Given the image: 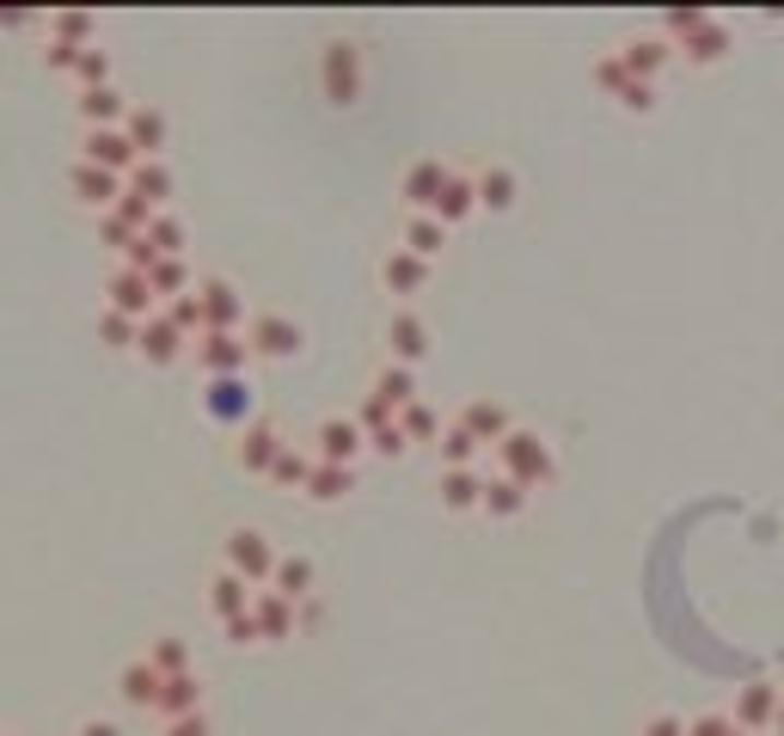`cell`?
I'll return each instance as SVG.
<instances>
[{"label":"cell","instance_id":"e0dca14e","mask_svg":"<svg viewBox=\"0 0 784 736\" xmlns=\"http://www.w3.org/2000/svg\"><path fill=\"white\" fill-rule=\"evenodd\" d=\"M197 675H166V681H160V700H154V712L160 719H190V712H197Z\"/></svg>","mask_w":784,"mask_h":736},{"label":"cell","instance_id":"f907efd6","mask_svg":"<svg viewBox=\"0 0 784 736\" xmlns=\"http://www.w3.org/2000/svg\"><path fill=\"white\" fill-rule=\"evenodd\" d=\"M644 736H680V724H675V719H650Z\"/></svg>","mask_w":784,"mask_h":736},{"label":"cell","instance_id":"f546056e","mask_svg":"<svg viewBox=\"0 0 784 736\" xmlns=\"http://www.w3.org/2000/svg\"><path fill=\"white\" fill-rule=\"evenodd\" d=\"M160 681H166V675H160L148 657L129 663V669H124V700H129V705H154V700H160Z\"/></svg>","mask_w":784,"mask_h":736},{"label":"cell","instance_id":"4fadbf2b","mask_svg":"<svg viewBox=\"0 0 784 736\" xmlns=\"http://www.w3.org/2000/svg\"><path fill=\"white\" fill-rule=\"evenodd\" d=\"M124 185L129 178H117V173H98V166H86V160H74V197L80 203H93V209H117V197H124Z\"/></svg>","mask_w":784,"mask_h":736},{"label":"cell","instance_id":"7c38bea8","mask_svg":"<svg viewBox=\"0 0 784 736\" xmlns=\"http://www.w3.org/2000/svg\"><path fill=\"white\" fill-rule=\"evenodd\" d=\"M80 124L86 129H124L129 124V98L117 86H93V93H80Z\"/></svg>","mask_w":784,"mask_h":736},{"label":"cell","instance_id":"8d00e7d4","mask_svg":"<svg viewBox=\"0 0 784 736\" xmlns=\"http://www.w3.org/2000/svg\"><path fill=\"white\" fill-rule=\"evenodd\" d=\"M166 319L185 338H209V319H202V295H178V301H166Z\"/></svg>","mask_w":784,"mask_h":736},{"label":"cell","instance_id":"816d5d0a","mask_svg":"<svg viewBox=\"0 0 784 736\" xmlns=\"http://www.w3.org/2000/svg\"><path fill=\"white\" fill-rule=\"evenodd\" d=\"M687 736H723V719H699V724H692Z\"/></svg>","mask_w":784,"mask_h":736},{"label":"cell","instance_id":"9c48e42d","mask_svg":"<svg viewBox=\"0 0 784 736\" xmlns=\"http://www.w3.org/2000/svg\"><path fill=\"white\" fill-rule=\"evenodd\" d=\"M447 178H454V173H447L442 160H417L411 173H405V203H411L417 215H430V209H435V197L447 190Z\"/></svg>","mask_w":784,"mask_h":736},{"label":"cell","instance_id":"5bb4252c","mask_svg":"<svg viewBox=\"0 0 784 736\" xmlns=\"http://www.w3.org/2000/svg\"><path fill=\"white\" fill-rule=\"evenodd\" d=\"M202 319H209V331H239V319H246V301L233 295V282H202Z\"/></svg>","mask_w":784,"mask_h":736},{"label":"cell","instance_id":"836d02e7","mask_svg":"<svg viewBox=\"0 0 784 736\" xmlns=\"http://www.w3.org/2000/svg\"><path fill=\"white\" fill-rule=\"evenodd\" d=\"M522 503H527V491L515 486V479H491L484 498H478V510H484V516H522Z\"/></svg>","mask_w":784,"mask_h":736},{"label":"cell","instance_id":"60d3db41","mask_svg":"<svg viewBox=\"0 0 784 736\" xmlns=\"http://www.w3.org/2000/svg\"><path fill=\"white\" fill-rule=\"evenodd\" d=\"M49 32H56V37H49V44H86V37H93V19H86V13H56V19H49Z\"/></svg>","mask_w":784,"mask_h":736},{"label":"cell","instance_id":"7bdbcfd3","mask_svg":"<svg viewBox=\"0 0 784 736\" xmlns=\"http://www.w3.org/2000/svg\"><path fill=\"white\" fill-rule=\"evenodd\" d=\"M98 338H105L110 350H136L141 326H136V319H124V314H105V319H98Z\"/></svg>","mask_w":784,"mask_h":736},{"label":"cell","instance_id":"484cf974","mask_svg":"<svg viewBox=\"0 0 784 736\" xmlns=\"http://www.w3.org/2000/svg\"><path fill=\"white\" fill-rule=\"evenodd\" d=\"M442 240H447V227H442L435 215H411V221H405V252H411V258H423V265L442 252Z\"/></svg>","mask_w":784,"mask_h":736},{"label":"cell","instance_id":"d590c367","mask_svg":"<svg viewBox=\"0 0 784 736\" xmlns=\"http://www.w3.org/2000/svg\"><path fill=\"white\" fill-rule=\"evenodd\" d=\"M307 472H313V455H307V448H282L277 467H270V479H277V486H289V491H307Z\"/></svg>","mask_w":784,"mask_h":736},{"label":"cell","instance_id":"2e32d148","mask_svg":"<svg viewBox=\"0 0 784 736\" xmlns=\"http://www.w3.org/2000/svg\"><path fill=\"white\" fill-rule=\"evenodd\" d=\"M289 448V442L270 430V423H251L246 436H239V467H251V472H270L277 467V455Z\"/></svg>","mask_w":784,"mask_h":736},{"label":"cell","instance_id":"c3c4849f","mask_svg":"<svg viewBox=\"0 0 784 736\" xmlns=\"http://www.w3.org/2000/svg\"><path fill=\"white\" fill-rule=\"evenodd\" d=\"M166 736H209V724H202V712H190V719H172Z\"/></svg>","mask_w":784,"mask_h":736},{"label":"cell","instance_id":"f5cc1de1","mask_svg":"<svg viewBox=\"0 0 784 736\" xmlns=\"http://www.w3.org/2000/svg\"><path fill=\"white\" fill-rule=\"evenodd\" d=\"M80 736H117V724H105V719H93V724H80Z\"/></svg>","mask_w":784,"mask_h":736},{"label":"cell","instance_id":"ac0fdd59","mask_svg":"<svg viewBox=\"0 0 784 736\" xmlns=\"http://www.w3.org/2000/svg\"><path fill=\"white\" fill-rule=\"evenodd\" d=\"M251 411V399H246V381L239 375H227V381H209V418H221V423H239Z\"/></svg>","mask_w":784,"mask_h":736},{"label":"cell","instance_id":"b9f144b4","mask_svg":"<svg viewBox=\"0 0 784 736\" xmlns=\"http://www.w3.org/2000/svg\"><path fill=\"white\" fill-rule=\"evenodd\" d=\"M74 80H80V93H93V86H110V62H105V49H80Z\"/></svg>","mask_w":784,"mask_h":736},{"label":"cell","instance_id":"cb8c5ba5","mask_svg":"<svg viewBox=\"0 0 784 736\" xmlns=\"http://www.w3.org/2000/svg\"><path fill=\"white\" fill-rule=\"evenodd\" d=\"M478 498H484V479H478L472 467H447L442 472V503L447 510H478Z\"/></svg>","mask_w":784,"mask_h":736},{"label":"cell","instance_id":"d6a6232c","mask_svg":"<svg viewBox=\"0 0 784 736\" xmlns=\"http://www.w3.org/2000/svg\"><path fill=\"white\" fill-rule=\"evenodd\" d=\"M277 596L282 601H307V589H313V564L307 559H277Z\"/></svg>","mask_w":784,"mask_h":736},{"label":"cell","instance_id":"d4e9b609","mask_svg":"<svg viewBox=\"0 0 784 736\" xmlns=\"http://www.w3.org/2000/svg\"><path fill=\"white\" fill-rule=\"evenodd\" d=\"M472 203H478L472 178H447V190L435 197V209H430V215L442 221V227H454V221H466V215H472Z\"/></svg>","mask_w":784,"mask_h":736},{"label":"cell","instance_id":"7dc6e473","mask_svg":"<svg viewBox=\"0 0 784 736\" xmlns=\"http://www.w3.org/2000/svg\"><path fill=\"white\" fill-rule=\"evenodd\" d=\"M44 62H49V68H62V74H74V68H80V49H74V44H49V49H44Z\"/></svg>","mask_w":784,"mask_h":736},{"label":"cell","instance_id":"ee69618b","mask_svg":"<svg viewBox=\"0 0 784 736\" xmlns=\"http://www.w3.org/2000/svg\"><path fill=\"white\" fill-rule=\"evenodd\" d=\"M595 80H600V86H607V93H619V98H625V86H631V74H625V62H619V56H607V62H595Z\"/></svg>","mask_w":784,"mask_h":736},{"label":"cell","instance_id":"bcb514c9","mask_svg":"<svg viewBox=\"0 0 784 736\" xmlns=\"http://www.w3.org/2000/svg\"><path fill=\"white\" fill-rule=\"evenodd\" d=\"M772 712V688H748L741 693V719H767Z\"/></svg>","mask_w":784,"mask_h":736},{"label":"cell","instance_id":"ffe728a7","mask_svg":"<svg viewBox=\"0 0 784 736\" xmlns=\"http://www.w3.org/2000/svg\"><path fill=\"white\" fill-rule=\"evenodd\" d=\"M124 136L136 141V154H141V160H154L160 148H166V117H160V110H129Z\"/></svg>","mask_w":784,"mask_h":736},{"label":"cell","instance_id":"7402d4cb","mask_svg":"<svg viewBox=\"0 0 784 736\" xmlns=\"http://www.w3.org/2000/svg\"><path fill=\"white\" fill-rule=\"evenodd\" d=\"M374 399H381L386 411H405L417 399V375H411V369H399V362L381 369V375H374Z\"/></svg>","mask_w":784,"mask_h":736},{"label":"cell","instance_id":"52a82bcc","mask_svg":"<svg viewBox=\"0 0 784 736\" xmlns=\"http://www.w3.org/2000/svg\"><path fill=\"white\" fill-rule=\"evenodd\" d=\"M355 455H362V423H355V418L319 423V455H313V460H325V467H350Z\"/></svg>","mask_w":784,"mask_h":736},{"label":"cell","instance_id":"f1b7e54d","mask_svg":"<svg viewBox=\"0 0 784 736\" xmlns=\"http://www.w3.org/2000/svg\"><path fill=\"white\" fill-rule=\"evenodd\" d=\"M466 430H472L478 442H503L508 436V411L503 406H491V399H478V406H466Z\"/></svg>","mask_w":784,"mask_h":736},{"label":"cell","instance_id":"1f68e13d","mask_svg":"<svg viewBox=\"0 0 784 736\" xmlns=\"http://www.w3.org/2000/svg\"><path fill=\"white\" fill-rule=\"evenodd\" d=\"M399 436L405 442H442V418H435L423 399H411V406L399 411Z\"/></svg>","mask_w":784,"mask_h":736},{"label":"cell","instance_id":"4316f807","mask_svg":"<svg viewBox=\"0 0 784 736\" xmlns=\"http://www.w3.org/2000/svg\"><path fill=\"white\" fill-rule=\"evenodd\" d=\"M325 86H331V98H350L355 93V49L350 44H331L325 49Z\"/></svg>","mask_w":784,"mask_h":736},{"label":"cell","instance_id":"9a60e30c","mask_svg":"<svg viewBox=\"0 0 784 736\" xmlns=\"http://www.w3.org/2000/svg\"><path fill=\"white\" fill-rule=\"evenodd\" d=\"M251 620H258V639H289L294 632V601H282L277 589H258V596H251Z\"/></svg>","mask_w":784,"mask_h":736},{"label":"cell","instance_id":"ab89813d","mask_svg":"<svg viewBox=\"0 0 784 736\" xmlns=\"http://www.w3.org/2000/svg\"><path fill=\"white\" fill-rule=\"evenodd\" d=\"M148 663H154L160 675H190V651H185V639H160L154 651H148Z\"/></svg>","mask_w":784,"mask_h":736},{"label":"cell","instance_id":"7a4b0ae2","mask_svg":"<svg viewBox=\"0 0 784 736\" xmlns=\"http://www.w3.org/2000/svg\"><path fill=\"white\" fill-rule=\"evenodd\" d=\"M227 571L246 583H270L277 577V547H270L258 528H233L227 534Z\"/></svg>","mask_w":784,"mask_h":736},{"label":"cell","instance_id":"4dcf8cb0","mask_svg":"<svg viewBox=\"0 0 784 736\" xmlns=\"http://www.w3.org/2000/svg\"><path fill=\"white\" fill-rule=\"evenodd\" d=\"M472 190H478V203H484V209H508V203H515V173L484 166V173L472 178Z\"/></svg>","mask_w":784,"mask_h":736},{"label":"cell","instance_id":"44dd1931","mask_svg":"<svg viewBox=\"0 0 784 736\" xmlns=\"http://www.w3.org/2000/svg\"><path fill=\"white\" fill-rule=\"evenodd\" d=\"M129 190H136L148 209H160L172 197V173L160 166V160H136V173H129Z\"/></svg>","mask_w":784,"mask_h":736},{"label":"cell","instance_id":"f35d334b","mask_svg":"<svg viewBox=\"0 0 784 736\" xmlns=\"http://www.w3.org/2000/svg\"><path fill=\"white\" fill-rule=\"evenodd\" d=\"M435 448H442V460H447V467H472V455H478V436L466 430V423H454V430H442V442H435Z\"/></svg>","mask_w":784,"mask_h":736},{"label":"cell","instance_id":"5b68a950","mask_svg":"<svg viewBox=\"0 0 784 736\" xmlns=\"http://www.w3.org/2000/svg\"><path fill=\"white\" fill-rule=\"evenodd\" d=\"M246 338L239 331H209V338H197V362L209 369V381H227V375H239L246 369Z\"/></svg>","mask_w":784,"mask_h":736},{"label":"cell","instance_id":"3957f363","mask_svg":"<svg viewBox=\"0 0 784 736\" xmlns=\"http://www.w3.org/2000/svg\"><path fill=\"white\" fill-rule=\"evenodd\" d=\"M80 160H86V166H98V173L129 178L141 154H136V141H129L124 129H80Z\"/></svg>","mask_w":784,"mask_h":736},{"label":"cell","instance_id":"30bf717a","mask_svg":"<svg viewBox=\"0 0 784 736\" xmlns=\"http://www.w3.org/2000/svg\"><path fill=\"white\" fill-rule=\"evenodd\" d=\"M386 344H393V362L399 369H411V362L430 357V326L417 314H393V326H386Z\"/></svg>","mask_w":784,"mask_h":736},{"label":"cell","instance_id":"8992f818","mask_svg":"<svg viewBox=\"0 0 784 736\" xmlns=\"http://www.w3.org/2000/svg\"><path fill=\"white\" fill-rule=\"evenodd\" d=\"M246 350H251V357L282 362V357L301 350V331H294V319H282V314H258V319H251V331H246Z\"/></svg>","mask_w":784,"mask_h":736},{"label":"cell","instance_id":"83f0119b","mask_svg":"<svg viewBox=\"0 0 784 736\" xmlns=\"http://www.w3.org/2000/svg\"><path fill=\"white\" fill-rule=\"evenodd\" d=\"M141 240H148L154 258H185V221H178V215H154Z\"/></svg>","mask_w":784,"mask_h":736},{"label":"cell","instance_id":"74e56055","mask_svg":"<svg viewBox=\"0 0 784 736\" xmlns=\"http://www.w3.org/2000/svg\"><path fill=\"white\" fill-rule=\"evenodd\" d=\"M619 62H625V74H631V80H650L662 62H668V44H656V37H650V44H631L625 56H619Z\"/></svg>","mask_w":784,"mask_h":736},{"label":"cell","instance_id":"603a6c76","mask_svg":"<svg viewBox=\"0 0 784 736\" xmlns=\"http://www.w3.org/2000/svg\"><path fill=\"white\" fill-rule=\"evenodd\" d=\"M148 289H154V301L190 295V270H185V258H154V265H148Z\"/></svg>","mask_w":784,"mask_h":736},{"label":"cell","instance_id":"681fc988","mask_svg":"<svg viewBox=\"0 0 784 736\" xmlns=\"http://www.w3.org/2000/svg\"><path fill=\"white\" fill-rule=\"evenodd\" d=\"M227 639H233V644H251V639H258V620H251V614H239V620H227Z\"/></svg>","mask_w":784,"mask_h":736},{"label":"cell","instance_id":"f6af8a7d","mask_svg":"<svg viewBox=\"0 0 784 736\" xmlns=\"http://www.w3.org/2000/svg\"><path fill=\"white\" fill-rule=\"evenodd\" d=\"M368 442L381 448V455H405V436H399V418L386 423V430H368Z\"/></svg>","mask_w":784,"mask_h":736},{"label":"cell","instance_id":"277c9868","mask_svg":"<svg viewBox=\"0 0 784 736\" xmlns=\"http://www.w3.org/2000/svg\"><path fill=\"white\" fill-rule=\"evenodd\" d=\"M105 295H110V314H124V319H154V289H148V270H129L117 265L105 282Z\"/></svg>","mask_w":784,"mask_h":736},{"label":"cell","instance_id":"8fae6325","mask_svg":"<svg viewBox=\"0 0 784 736\" xmlns=\"http://www.w3.org/2000/svg\"><path fill=\"white\" fill-rule=\"evenodd\" d=\"M136 350L154 369H166V362H178V350H185V331L172 326L166 314H154V319H141V338H136Z\"/></svg>","mask_w":784,"mask_h":736},{"label":"cell","instance_id":"e575fe53","mask_svg":"<svg viewBox=\"0 0 784 736\" xmlns=\"http://www.w3.org/2000/svg\"><path fill=\"white\" fill-rule=\"evenodd\" d=\"M343 491H350V467H325V460H313V472H307V498L338 503Z\"/></svg>","mask_w":784,"mask_h":736},{"label":"cell","instance_id":"d6986e66","mask_svg":"<svg viewBox=\"0 0 784 736\" xmlns=\"http://www.w3.org/2000/svg\"><path fill=\"white\" fill-rule=\"evenodd\" d=\"M381 277H386V289H393V295H417V289L430 282V265H423V258H411V252H393V258L381 265Z\"/></svg>","mask_w":784,"mask_h":736},{"label":"cell","instance_id":"6da1fadb","mask_svg":"<svg viewBox=\"0 0 784 736\" xmlns=\"http://www.w3.org/2000/svg\"><path fill=\"white\" fill-rule=\"evenodd\" d=\"M496 455H503V479H515L522 491L552 479V455H546V442L527 436V430H508V436L496 442Z\"/></svg>","mask_w":784,"mask_h":736},{"label":"cell","instance_id":"ba28073f","mask_svg":"<svg viewBox=\"0 0 784 736\" xmlns=\"http://www.w3.org/2000/svg\"><path fill=\"white\" fill-rule=\"evenodd\" d=\"M251 596H258V589H251L246 577H233L227 564L209 577V608H215L221 627H227V620H239V614H251Z\"/></svg>","mask_w":784,"mask_h":736}]
</instances>
